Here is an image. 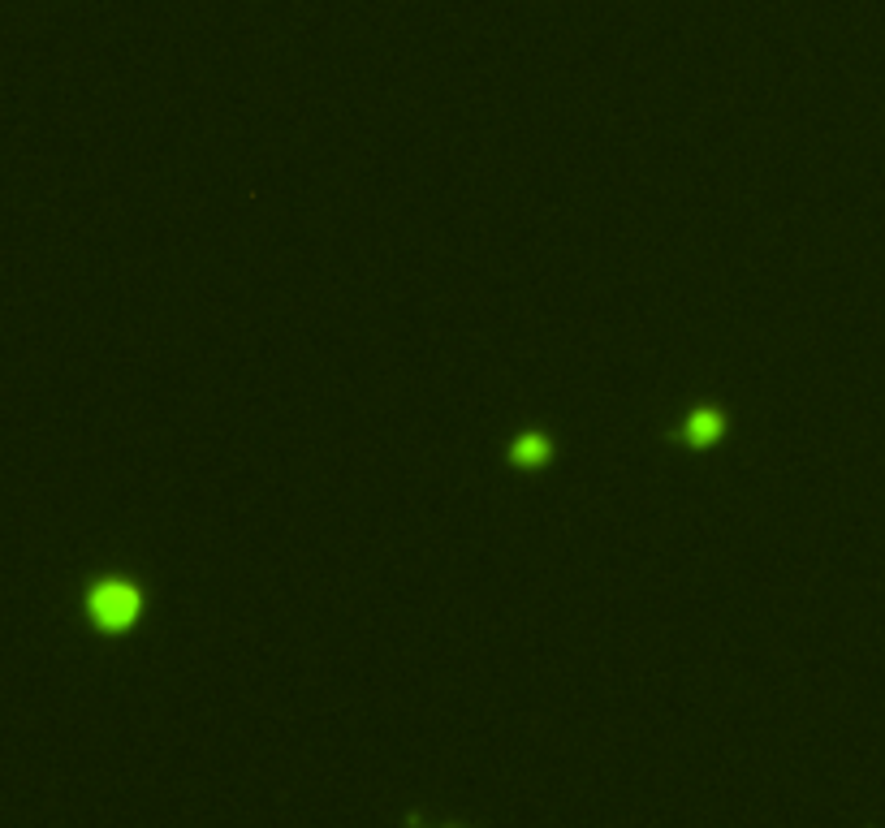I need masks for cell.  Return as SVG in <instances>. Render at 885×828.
<instances>
[{"label":"cell","mask_w":885,"mask_h":828,"mask_svg":"<svg viewBox=\"0 0 885 828\" xmlns=\"http://www.w3.org/2000/svg\"><path fill=\"white\" fill-rule=\"evenodd\" d=\"M91 617L100 621L104 630H126L130 621L139 617V591H134L130 583L108 578V583H100L91 591Z\"/></svg>","instance_id":"obj_1"},{"label":"cell","mask_w":885,"mask_h":828,"mask_svg":"<svg viewBox=\"0 0 885 828\" xmlns=\"http://www.w3.org/2000/svg\"><path fill=\"white\" fill-rule=\"evenodd\" d=\"M687 432H691V440H700V445H708V440H713V436L721 432V419H717L713 410H700L696 419H691Z\"/></svg>","instance_id":"obj_2"},{"label":"cell","mask_w":885,"mask_h":828,"mask_svg":"<svg viewBox=\"0 0 885 828\" xmlns=\"http://www.w3.org/2000/svg\"><path fill=\"white\" fill-rule=\"evenodd\" d=\"M544 453H549V449H544V440H523V445L514 449V462H540Z\"/></svg>","instance_id":"obj_3"}]
</instances>
